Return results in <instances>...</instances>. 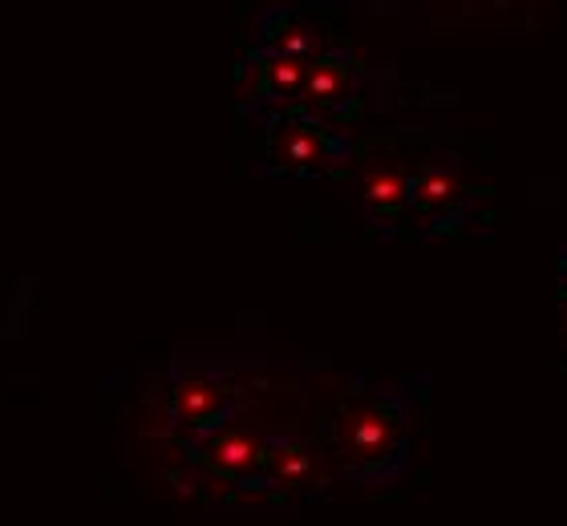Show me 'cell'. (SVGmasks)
<instances>
[{"label":"cell","mask_w":567,"mask_h":526,"mask_svg":"<svg viewBox=\"0 0 567 526\" xmlns=\"http://www.w3.org/2000/svg\"><path fill=\"white\" fill-rule=\"evenodd\" d=\"M171 413L183 433H212L219 417L227 413V389L215 381L212 373H183L175 381V398H171Z\"/></svg>","instance_id":"obj_3"},{"label":"cell","mask_w":567,"mask_h":526,"mask_svg":"<svg viewBox=\"0 0 567 526\" xmlns=\"http://www.w3.org/2000/svg\"><path fill=\"white\" fill-rule=\"evenodd\" d=\"M276 158L284 166H320L332 158V138L320 126H308V122H296V126H284V134L276 138Z\"/></svg>","instance_id":"obj_6"},{"label":"cell","mask_w":567,"mask_h":526,"mask_svg":"<svg viewBox=\"0 0 567 526\" xmlns=\"http://www.w3.org/2000/svg\"><path fill=\"white\" fill-rule=\"evenodd\" d=\"M264 478L272 482L276 491H312L324 482V457L305 442H268L264 454Z\"/></svg>","instance_id":"obj_4"},{"label":"cell","mask_w":567,"mask_h":526,"mask_svg":"<svg viewBox=\"0 0 567 526\" xmlns=\"http://www.w3.org/2000/svg\"><path fill=\"white\" fill-rule=\"evenodd\" d=\"M361 199L378 219H393L410 203V175L398 163L381 158V163L365 166V175H361Z\"/></svg>","instance_id":"obj_5"},{"label":"cell","mask_w":567,"mask_h":526,"mask_svg":"<svg viewBox=\"0 0 567 526\" xmlns=\"http://www.w3.org/2000/svg\"><path fill=\"white\" fill-rule=\"evenodd\" d=\"M398 442H402V425H398V413L378 398H353L344 401L332 421V450L341 462L357 470L381 466L398 454Z\"/></svg>","instance_id":"obj_1"},{"label":"cell","mask_w":567,"mask_h":526,"mask_svg":"<svg viewBox=\"0 0 567 526\" xmlns=\"http://www.w3.org/2000/svg\"><path fill=\"white\" fill-rule=\"evenodd\" d=\"M305 78H308V61H300V58L272 53V58L264 61V90L272 97L305 94Z\"/></svg>","instance_id":"obj_9"},{"label":"cell","mask_w":567,"mask_h":526,"mask_svg":"<svg viewBox=\"0 0 567 526\" xmlns=\"http://www.w3.org/2000/svg\"><path fill=\"white\" fill-rule=\"evenodd\" d=\"M564 300H567V283H564Z\"/></svg>","instance_id":"obj_11"},{"label":"cell","mask_w":567,"mask_h":526,"mask_svg":"<svg viewBox=\"0 0 567 526\" xmlns=\"http://www.w3.org/2000/svg\"><path fill=\"white\" fill-rule=\"evenodd\" d=\"M410 199H414L417 210H442L446 203L458 199V178L450 175V171H442V166H425L422 175L410 183Z\"/></svg>","instance_id":"obj_8"},{"label":"cell","mask_w":567,"mask_h":526,"mask_svg":"<svg viewBox=\"0 0 567 526\" xmlns=\"http://www.w3.org/2000/svg\"><path fill=\"white\" fill-rule=\"evenodd\" d=\"M264 454H268V442H264L260 433L239 430V425L212 430V437L203 442V462H207L219 478H231V482L264 478Z\"/></svg>","instance_id":"obj_2"},{"label":"cell","mask_w":567,"mask_h":526,"mask_svg":"<svg viewBox=\"0 0 567 526\" xmlns=\"http://www.w3.org/2000/svg\"><path fill=\"white\" fill-rule=\"evenodd\" d=\"M276 53H288V58L308 61L312 53H317V37H312V29H308V24L288 21L280 29V37H276Z\"/></svg>","instance_id":"obj_10"},{"label":"cell","mask_w":567,"mask_h":526,"mask_svg":"<svg viewBox=\"0 0 567 526\" xmlns=\"http://www.w3.org/2000/svg\"><path fill=\"white\" fill-rule=\"evenodd\" d=\"M349 94V58L344 53H324L308 65L305 97L308 105H337Z\"/></svg>","instance_id":"obj_7"}]
</instances>
